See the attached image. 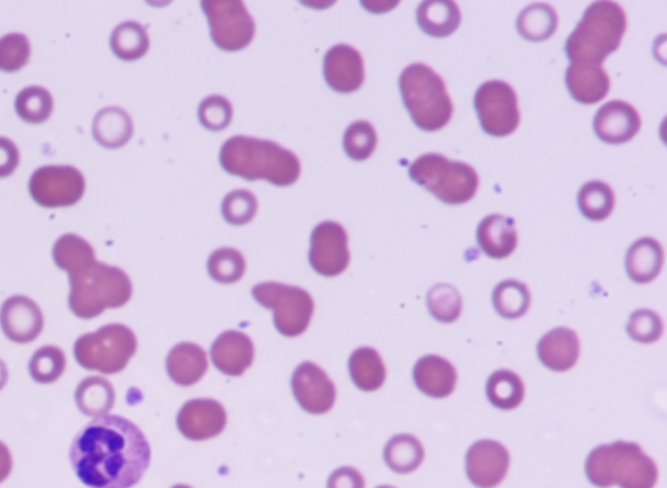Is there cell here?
I'll use <instances>...</instances> for the list:
<instances>
[{
    "instance_id": "52a82bcc",
    "label": "cell",
    "mask_w": 667,
    "mask_h": 488,
    "mask_svg": "<svg viewBox=\"0 0 667 488\" xmlns=\"http://www.w3.org/2000/svg\"><path fill=\"white\" fill-rule=\"evenodd\" d=\"M409 174L412 181L449 205L472 201L480 184L476 170L471 164L450 161L438 154L418 157L411 163Z\"/></svg>"
},
{
    "instance_id": "30bf717a",
    "label": "cell",
    "mask_w": 667,
    "mask_h": 488,
    "mask_svg": "<svg viewBox=\"0 0 667 488\" xmlns=\"http://www.w3.org/2000/svg\"><path fill=\"white\" fill-rule=\"evenodd\" d=\"M202 9L210 26L212 43L225 52H240L250 46L256 24L240 0H205Z\"/></svg>"
},
{
    "instance_id": "f907efd6",
    "label": "cell",
    "mask_w": 667,
    "mask_h": 488,
    "mask_svg": "<svg viewBox=\"0 0 667 488\" xmlns=\"http://www.w3.org/2000/svg\"><path fill=\"white\" fill-rule=\"evenodd\" d=\"M9 381V368H7L5 363L0 360V390H2Z\"/></svg>"
},
{
    "instance_id": "e575fe53",
    "label": "cell",
    "mask_w": 667,
    "mask_h": 488,
    "mask_svg": "<svg viewBox=\"0 0 667 488\" xmlns=\"http://www.w3.org/2000/svg\"><path fill=\"white\" fill-rule=\"evenodd\" d=\"M582 215L589 222L600 223L614 211L616 195L608 183L590 181L583 185L577 195Z\"/></svg>"
},
{
    "instance_id": "44dd1931",
    "label": "cell",
    "mask_w": 667,
    "mask_h": 488,
    "mask_svg": "<svg viewBox=\"0 0 667 488\" xmlns=\"http://www.w3.org/2000/svg\"><path fill=\"white\" fill-rule=\"evenodd\" d=\"M538 354L542 364L555 373H565L579 360V337L568 328H555L539 342Z\"/></svg>"
},
{
    "instance_id": "83f0119b",
    "label": "cell",
    "mask_w": 667,
    "mask_h": 488,
    "mask_svg": "<svg viewBox=\"0 0 667 488\" xmlns=\"http://www.w3.org/2000/svg\"><path fill=\"white\" fill-rule=\"evenodd\" d=\"M133 135L134 123L126 110L106 107L95 115L93 137L100 146L107 149H118L126 146Z\"/></svg>"
},
{
    "instance_id": "603a6c76",
    "label": "cell",
    "mask_w": 667,
    "mask_h": 488,
    "mask_svg": "<svg viewBox=\"0 0 667 488\" xmlns=\"http://www.w3.org/2000/svg\"><path fill=\"white\" fill-rule=\"evenodd\" d=\"M414 381L424 395L446 398L456 389L458 374L456 367L442 356L426 355L415 364Z\"/></svg>"
},
{
    "instance_id": "7402d4cb",
    "label": "cell",
    "mask_w": 667,
    "mask_h": 488,
    "mask_svg": "<svg viewBox=\"0 0 667 488\" xmlns=\"http://www.w3.org/2000/svg\"><path fill=\"white\" fill-rule=\"evenodd\" d=\"M565 81L571 98L583 105L602 101L610 89V78L602 66L571 64Z\"/></svg>"
},
{
    "instance_id": "74e56055",
    "label": "cell",
    "mask_w": 667,
    "mask_h": 488,
    "mask_svg": "<svg viewBox=\"0 0 667 488\" xmlns=\"http://www.w3.org/2000/svg\"><path fill=\"white\" fill-rule=\"evenodd\" d=\"M95 252L91 243L76 234L61 236L54 245L53 259L61 271L70 273L76 266L94 259Z\"/></svg>"
},
{
    "instance_id": "9a60e30c",
    "label": "cell",
    "mask_w": 667,
    "mask_h": 488,
    "mask_svg": "<svg viewBox=\"0 0 667 488\" xmlns=\"http://www.w3.org/2000/svg\"><path fill=\"white\" fill-rule=\"evenodd\" d=\"M510 453L494 440H480L465 456L467 476L478 488H494L507 476Z\"/></svg>"
},
{
    "instance_id": "9c48e42d",
    "label": "cell",
    "mask_w": 667,
    "mask_h": 488,
    "mask_svg": "<svg viewBox=\"0 0 667 488\" xmlns=\"http://www.w3.org/2000/svg\"><path fill=\"white\" fill-rule=\"evenodd\" d=\"M257 304L269 308L274 326L280 334L297 337L304 333L312 320L314 302L304 288L279 283H263L252 288Z\"/></svg>"
},
{
    "instance_id": "60d3db41",
    "label": "cell",
    "mask_w": 667,
    "mask_h": 488,
    "mask_svg": "<svg viewBox=\"0 0 667 488\" xmlns=\"http://www.w3.org/2000/svg\"><path fill=\"white\" fill-rule=\"evenodd\" d=\"M66 364L64 350L57 347H44L33 354L30 362V374L34 382L51 384L65 374Z\"/></svg>"
},
{
    "instance_id": "2e32d148",
    "label": "cell",
    "mask_w": 667,
    "mask_h": 488,
    "mask_svg": "<svg viewBox=\"0 0 667 488\" xmlns=\"http://www.w3.org/2000/svg\"><path fill=\"white\" fill-rule=\"evenodd\" d=\"M176 423L184 438L203 442L222 434L227 415L221 402L211 398H197L183 405Z\"/></svg>"
},
{
    "instance_id": "d4e9b609",
    "label": "cell",
    "mask_w": 667,
    "mask_h": 488,
    "mask_svg": "<svg viewBox=\"0 0 667 488\" xmlns=\"http://www.w3.org/2000/svg\"><path fill=\"white\" fill-rule=\"evenodd\" d=\"M166 367L170 379L177 386L191 387L202 381L208 371V355L196 343H177L168 355Z\"/></svg>"
},
{
    "instance_id": "1f68e13d",
    "label": "cell",
    "mask_w": 667,
    "mask_h": 488,
    "mask_svg": "<svg viewBox=\"0 0 667 488\" xmlns=\"http://www.w3.org/2000/svg\"><path fill=\"white\" fill-rule=\"evenodd\" d=\"M383 457L391 470L409 474L423 464L425 452L421 440L414 435L402 434L390 439L384 446Z\"/></svg>"
},
{
    "instance_id": "b9f144b4",
    "label": "cell",
    "mask_w": 667,
    "mask_h": 488,
    "mask_svg": "<svg viewBox=\"0 0 667 488\" xmlns=\"http://www.w3.org/2000/svg\"><path fill=\"white\" fill-rule=\"evenodd\" d=\"M377 140V133L371 123L357 121L346 129L343 148L350 160L366 161L373 155Z\"/></svg>"
},
{
    "instance_id": "277c9868",
    "label": "cell",
    "mask_w": 667,
    "mask_h": 488,
    "mask_svg": "<svg viewBox=\"0 0 667 488\" xmlns=\"http://www.w3.org/2000/svg\"><path fill=\"white\" fill-rule=\"evenodd\" d=\"M628 27V18L616 2L590 4L570 34L565 53L571 64L601 66L618 50Z\"/></svg>"
},
{
    "instance_id": "e0dca14e",
    "label": "cell",
    "mask_w": 667,
    "mask_h": 488,
    "mask_svg": "<svg viewBox=\"0 0 667 488\" xmlns=\"http://www.w3.org/2000/svg\"><path fill=\"white\" fill-rule=\"evenodd\" d=\"M0 327L12 342L30 343L43 332L44 315L36 302L15 295L7 299L0 309Z\"/></svg>"
},
{
    "instance_id": "5b68a950",
    "label": "cell",
    "mask_w": 667,
    "mask_h": 488,
    "mask_svg": "<svg viewBox=\"0 0 667 488\" xmlns=\"http://www.w3.org/2000/svg\"><path fill=\"white\" fill-rule=\"evenodd\" d=\"M586 474L598 488H655L658 469L636 443L616 442L597 446L589 453Z\"/></svg>"
},
{
    "instance_id": "7c38bea8",
    "label": "cell",
    "mask_w": 667,
    "mask_h": 488,
    "mask_svg": "<svg viewBox=\"0 0 667 488\" xmlns=\"http://www.w3.org/2000/svg\"><path fill=\"white\" fill-rule=\"evenodd\" d=\"M34 202L44 208L78 204L85 192V178L70 164H47L34 171L30 181Z\"/></svg>"
},
{
    "instance_id": "7a4b0ae2",
    "label": "cell",
    "mask_w": 667,
    "mask_h": 488,
    "mask_svg": "<svg viewBox=\"0 0 667 488\" xmlns=\"http://www.w3.org/2000/svg\"><path fill=\"white\" fill-rule=\"evenodd\" d=\"M227 173L245 181H267L287 188L299 180L301 164L297 155L279 144L243 135L230 137L219 154Z\"/></svg>"
},
{
    "instance_id": "ba28073f",
    "label": "cell",
    "mask_w": 667,
    "mask_h": 488,
    "mask_svg": "<svg viewBox=\"0 0 667 488\" xmlns=\"http://www.w3.org/2000/svg\"><path fill=\"white\" fill-rule=\"evenodd\" d=\"M136 350L137 339L128 327L108 325L97 332L79 337L73 354L82 368L113 375L127 367Z\"/></svg>"
},
{
    "instance_id": "ee69618b",
    "label": "cell",
    "mask_w": 667,
    "mask_h": 488,
    "mask_svg": "<svg viewBox=\"0 0 667 488\" xmlns=\"http://www.w3.org/2000/svg\"><path fill=\"white\" fill-rule=\"evenodd\" d=\"M31 43L22 33L5 34L0 38V71L16 72L31 58Z\"/></svg>"
},
{
    "instance_id": "f546056e",
    "label": "cell",
    "mask_w": 667,
    "mask_h": 488,
    "mask_svg": "<svg viewBox=\"0 0 667 488\" xmlns=\"http://www.w3.org/2000/svg\"><path fill=\"white\" fill-rule=\"evenodd\" d=\"M74 400L82 415L99 418L107 416V412L113 409L115 390L108 381L100 376H92L79 384Z\"/></svg>"
},
{
    "instance_id": "f35d334b",
    "label": "cell",
    "mask_w": 667,
    "mask_h": 488,
    "mask_svg": "<svg viewBox=\"0 0 667 488\" xmlns=\"http://www.w3.org/2000/svg\"><path fill=\"white\" fill-rule=\"evenodd\" d=\"M426 305L433 318L450 325L462 314L463 302L456 287L447 284L433 286L426 295Z\"/></svg>"
},
{
    "instance_id": "f6af8a7d",
    "label": "cell",
    "mask_w": 667,
    "mask_h": 488,
    "mask_svg": "<svg viewBox=\"0 0 667 488\" xmlns=\"http://www.w3.org/2000/svg\"><path fill=\"white\" fill-rule=\"evenodd\" d=\"M233 116L231 102L223 95H209L198 106V121L211 133L230 126Z\"/></svg>"
},
{
    "instance_id": "7bdbcfd3",
    "label": "cell",
    "mask_w": 667,
    "mask_h": 488,
    "mask_svg": "<svg viewBox=\"0 0 667 488\" xmlns=\"http://www.w3.org/2000/svg\"><path fill=\"white\" fill-rule=\"evenodd\" d=\"M256 196L246 190H237L227 194L222 202V216L233 226L250 224L257 215Z\"/></svg>"
},
{
    "instance_id": "8d00e7d4",
    "label": "cell",
    "mask_w": 667,
    "mask_h": 488,
    "mask_svg": "<svg viewBox=\"0 0 667 488\" xmlns=\"http://www.w3.org/2000/svg\"><path fill=\"white\" fill-rule=\"evenodd\" d=\"M15 110L24 122L39 125L49 120L53 114V95L43 87L24 88L18 94Z\"/></svg>"
},
{
    "instance_id": "681fc988",
    "label": "cell",
    "mask_w": 667,
    "mask_h": 488,
    "mask_svg": "<svg viewBox=\"0 0 667 488\" xmlns=\"http://www.w3.org/2000/svg\"><path fill=\"white\" fill-rule=\"evenodd\" d=\"M12 470V456L7 446L0 442V484L9 478Z\"/></svg>"
},
{
    "instance_id": "484cf974",
    "label": "cell",
    "mask_w": 667,
    "mask_h": 488,
    "mask_svg": "<svg viewBox=\"0 0 667 488\" xmlns=\"http://www.w3.org/2000/svg\"><path fill=\"white\" fill-rule=\"evenodd\" d=\"M664 258L663 246L656 239H639L625 256V271L634 283L649 284L662 272Z\"/></svg>"
},
{
    "instance_id": "5bb4252c",
    "label": "cell",
    "mask_w": 667,
    "mask_h": 488,
    "mask_svg": "<svg viewBox=\"0 0 667 488\" xmlns=\"http://www.w3.org/2000/svg\"><path fill=\"white\" fill-rule=\"evenodd\" d=\"M291 386L295 398L309 415H325L333 409L336 398L334 383L318 364L302 362L295 370Z\"/></svg>"
},
{
    "instance_id": "cb8c5ba5",
    "label": "cell",
    "mask_w": 667,
    "mask_h": 488,
    "mask_svg": "<svg viewBox=\"0 0 667 488\" xmlns=\"http://www.w3.org/2000/svg\"><path fill=\"white\" fill-rule=\"evenodd\" d=\"M478 243L491 259L510 257L518 246V231L514 219L502 215L486 216L478 228Z\"/></svg>"
},
{
    "instance_id": "8fae6325",
    "label": "cell",
    "mask_w": 667,
    "mask_h": 488,
    "mask_svg": "<svg viewBox=\"0 0 667 488\" xmlns=\"http://www.w3.org/2000/svg\"><path fill=\"white\" fill-rule=\"evenodd\" d=\"M474 109L480 126L487 135L506 137L519 127L518 95L505 81L484 82L474 94Z\"/></svg>"
},
{
    "instance_id": "836d02e7",
    "label": "cell",
    "mask_w": 667,
    "mask_h": 488,
    "mask_svg": "<svg viewBox=\"0 0 667 488\" xmlns=\"http://www.w3.org/2000/svg\"><path fill=\"white\" fill-rule=\"evenodd\" d=\"M110 46L116 58L134 61L148 53L150 41L146 27L136 22H126L115 27Z\"/></svg>"
},
{
    "instance_id": "d6986e66",
    "label": "cell",
    "mask_w": 667,
    "mask_h": 488,
    "mask_svg": "<svg viewBox=\"0 0 667 488\" xmlns=\"http://www.w3.org/2000/svg\"><path fill=\"white\" fill-rule=\"evenodd\" d=\"M642 127L637 110L624 101H610L597 110L595 134L607 144H624L636 136Z\"/></svg>"
},
{
    "instance_id": "d590c367",
    "label": "cell",
    "mask_w": 667,
    "mask_h": 488,
    "mask_svg": "<svg viewBox=\"0 0 667 488\" xmlns=\"http://www.w3.org/2000/svg\"><path fill=\"white\" fill-rule=\"evenodd\" d=\"M493 305L502 318L519 319L531 306V293L520 281L506 280L494 288Z\"/></svg>"
},
{
    "instance_id": "3957f363",
    "label": "cell",
    "mask_w": 667,
    "mask_h": 488,
    "mask_svg": "<svg viewBox=\"0 0 667 488\" xmlns=\"http://www.w3.org/2000/svg\"><path fill=\"white\" fill-rule=\"evenodd\" d=\"M68 274L71 285L68 304L78 318H97L107 308L126 306L133 297L134 288L128 274L95 258L76 266Z\"/></svg>"
},
{
    "instance_id": "bcb514c9",
    "label": "cell",
    "mask_w": 667,
    "mask_h": 488,
    "mask_svg": "<svg viewBox=\"0 0 667 488\" xmlns=\"http://www.w3.org/2000/svg\"><path fill=\"white\" fill-rule=\"evenodd\" d=\"M628 332L631 339L636 342H656L664 332L663 320L651 309H637L630 316Z\"/></svg>"
},
{
    "instance_id": "d6a6232c",
    "label": "cell",
    "mask_w": 667,
    "mask_h": 488,
    "mask_svg": "<svg viewBox=\"0 0 667 488\" xmlns=\"http://www.w3.org/2000/svg\"><path fill=\"white\" fill-rule=\"evenodd\" d=\"M486 395L494 408L502 410L517 409L525 400V384L510 370L495 371L487 379Z\"/></svg>"
},
{
    "instance_id": "ffe728a7",
    "label": "cell",
    "mask_w": 667,
    "mask_h": 488,
    "mask_svg": "<svg viewBox=\"0 0 667 488\" xmlns=\"http://www.w3.org/2000/svg\"><path fill=\"white\" fill-rule=\"evenodd\" d=\"M212 363L227 376H240L252 366L254 360L253 342L246 334L227 331L219 334L210 349Z\"/></svg>"
},
{
    "instance_id": "f1b7e54d",
    "label": "cell",
    "mask_w": 667,
    "mask_h": 488,
    "mask_svg": "<svg viewBox=\"0 0 667 488\" xmlns=\"http://www.w3.org/2000/svg\"><path fill=\"white\" fill-rule=\"evenodd\" d=\"M348 370L355 386L364 391L380 389L387 381V368L381 355L371 348L355 350L349 356Z\"/></svg>"
},
{
    "instance_id": "ab89813d",
    "label": "cell",
    "mask_w": 667,
    "mask_h": 488,
    "mask_svg": "<svg viewBox=\"0 0 667 488\" xmlns=\"http://www.w3.org/2000/svg\"><path fill=\"white\" fill-rule=\"evenodd\" d=\"M246 270L245 259L235 249L225 247L211 253L208 260L210 277L219 284H235Z\"/></svg>"
},
{
    "instance_id": "6da1fadb",
    "label": "cell",
    "mask_w": 667,
    "mask_h": 488,
    "mask_svg": "<svg viewBox=\"0 0 667 488\" xmlns=\"http://www.w3.org/2000/svg\"><path fill=\"white\" fill-rule=\"evenodd\" d=\"M70 458L76 476L91 488H133L148 470L146 435L120 416H103L74 436Z\"/></svg>"
},
{
    "instance_id": "f5cc1de1",
    "label": "cell",
    "mask_w": 667,
    "mask_h": 488,
    "mask_svg": "<svg viewBox=\"0 0 667 488\" xmlns=\"http://www.w3.org/2000/svg\"><path fill=\"white\" fill-rule=\"evenodd\" d=\"M377 488H395V487H391V486H380V487H377Z\"/></svg>"
},
{
    "instance_id": "ac0fdd59",
    "label": "cell",
    "mask_w": 667,
    "mask_h": 488,
    "mask_svg": "<svg viewBox=\"0 0 667 488\" xmlns=\"http://www.w3.org/2000/svg\"><path fill=\"white\" fill-rule=\"evenodd\" d=\"M323 77L334 92L346 94L359 91L366 79L361 54L353 46H333L323 59Z\"/></svg>"
},
{
    "instance_id": "7dc6e473",
    "label": "cell",
    "mask_w": 667,
    "mask_h": 488,
    "mask_svg": "<svg viewBox=\"0 0 667 488\" xmlns=\"http://www.w3.org/2000/svg\"><path fill=\"white\" fill-rule=\"evenodd\" d=\"M327 488H366V480L354 467L345 466L330 476Z\"/></svg>"
},
{
    "instance_id": "816d5d0a",
    "label": "cell",
    "mask_w": 667,
    "mask_h": 488,
    "mask_svg": "<svg viewBox=\"0 0 667 488\" xmlns=\"http://www.w3.org/2000/svg\"><path fill=\"white\" fill-rule=\"evenodd\" d=\"M173 488H192V487L185 486V485H176Z\"/></svg>"
},
{
    "instance_id": "4dcf8cb0",
    "label": "cell",
    "mask_w": 667,
    "mask_h": 488,
    "mask_svg": "<svg viewBox=\"0 0 667 488\" xmlns=\"http://www.w3.org/2000/svg\"><path fill=\"white\" fill-rule=\"evenodd\" d=\"M559 27V15L552 5L534 3L519 13L517 30L529 43H542L553 36Z\"/></svg>"
},
{
    "instance_id": "4316f807",
    "label": "cell",
    "mask_w": 667,
    "mask_h": 488,
    "mask_svg": "<svg viewBox=\"0 0 667 488\" xmlns=\"http://www.w3.org/2000/svg\"><path fill=\"white\" fill-rule=\"evenodd\" d=\"M416 20L421 30L435 38H446L458 31L462 13L452 0H430L418 5Z\"/></svg>"
},
{
    "instance_id": "4fadbf2b",
    "label": "cell",
    "mask_w": 667,
    "mask_h": 488,
    "mask_svg": "<svg viewBox=\"0 0 667 488\" xmlns=\"http://www.w3.org/2000/svg\"><path fill=\"white\" fill-rule=\"evenodd\" d=\"M348 236L342 225L325 222L311 236L309 263L323 277L340 276L349 264Z\"/></svg>"
},
{
    "instance_id": "8992f818",
    "label": "cell",
    "mask_w": 667,
    "mask_h": 488,
    "mask_svg": "<svg viewBox=\"0 0 667 488\" xmlns=\"http://www.w3.org/2000/svg\"><path fill=\"white\" fill-rule=\"evenodd\" d=\"M399 89L404 106L418 128L435 133L451 121L453 106L445 81L429 66L414 64L404 68Z\"/></svg>"
},
{
    "instance_id": "c3c4849f",
    "label": "cell",
    "mask_w": 667,
    "mask_h": 488,
    "mask_svg": "<svg viewBox=\"0 0 667 488\" xmlns=\"http://www.w3.org/2000/svg\"><path fill=\"white\" fill-rule=\"evenodd\" d=\"M20 154L15 143L0 137V178L13 174L19 167Z\"/></svg>"
}]
</instances>
